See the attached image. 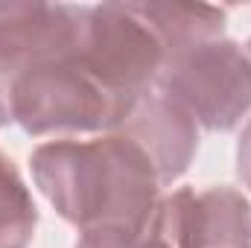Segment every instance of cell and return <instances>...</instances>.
Instances as JSON below:
<instances>
[{"instance_id": "12", "label": "cell", "mask_w": 251, "mask_h": 248, "mask_svg": "<svg viewBox=\"0 0 251 248\" xmlns=\"http://www.w3.org/2000/svg\"><path fill=\"white\" fill-rule=\"evenodd\" d=\"M246 53H249V56H251V38H249V50H246Z\"/></svg>"}, {"instance_id": "10", "label": "cell", "mask_w": 251, "mask_h": 248, "mask_svg": "<svg viewBox=\"0 0 251 248\" xmlns=\"http://www.w3.org/2000/svg\"><path fill=\"white\" fill-rule=\"evenodd\" d=\"M73 248H170V246L164 243V237L149 222V228H143V231H131V228L79 231V240H76Z\"/></svg>"}, {"instance_id": "7", "label": "cell", "mask_w": 251, "mask_h": 248, "mask_svg": "<svg viewBox=\"0 0 251 248\" xmlns=\"http://www.w3.org/2000/svg\"><path fill=\"white\" fill-rule=\"evenodd\" d=\"M85 6L67 3H0V56L32 62L70 56Z\"/></svg>"}, {"instance_id": "3", "label": "cell", "mask_w": 251, "mask_h": 248, "mask_svg": "<svg viewBox=\"0 0 251 248\" xmlns=\"http://www.w3.org/2000/svg\"><path fill=\"white\" fill-rule=\"evenodd\" d=\"M70 56L108 94L137 108V102L155 88L167 47L137 3H100L85 6L82 29Z\"/></svg>"}, {"instance_id": "8", "label": "cell", "mask_w": 251, "mask_h": 248, "mask_svg": "<svg viewBox=\"0 0 251 248\" xmlns=\"http://www.w3.org/2000/svg\"><path fill=\"white\" fill-rule=\"evenodd\" d=\"M143 18L152 24V29L161 35L167 53L222 38L225 35V12L204 3H137Z\"/></svg>"}, {"instance_id": "6", "label": "cell", "mask_w": 251, "mask_h": 248, "mask_svg": "<svg viewBox=\"0 0 251 248\" xmlns=\"http://www.w3.org/2000/svg\"><path fill=\"white\" fill-rule=\"evenodd\" d=\"M117 131L128 134L155 164L161 184H173L187 173L199 149V125L167 97L146 94Z\"/></svg>"}, {"instance_id": "11", "label": "cell", "mask_w": 251, "mask_h": 248, "mask_svg": "<svg viewBox=\"0 0 251 248\" xmlns=\"http://www.w3.org/2000/svg\"><path fill=\"white\" fill-rule=\"evenodd\" d=\"M237 173L243 178V184L251 190V120L240 134V143H237Z\"/></svg>"}, {"instance_id": "2", "label": "cell", "mask_w": 251, "mask_h": 248, "mask_svg": "<svg viewBox=\"0 0 251 248\" xmlns=\"http://www.w3.org/2000/svg\"><path fill=\"white\" fill-rule=\"evenodd\" d=\"M134 108L108 94L73 56L18 62L0 56V125L26 134L117 131Z\"/></svg>"}, {"instance_id": "5", "label": "cell", "mask_w": 251, "mask_h": 248, "mask_svg": "<svg viewBox=\"0 0 251 248\" xmlns=\"http://www.w3.org/2000/svg\"><path fill=\"white\" fill-rule=\"evenodd\" d=\"M152 225L170 248H251V204L234 187H181L158 201Z\"/></svg>"}, {"instance_id": "9", "label": "cell", "mask_w": 251, "mask_h": 248, "mask_svg": "<svg viewBox=\"0 0 251 248\" xmlns=\"http://www.w3.org/2000/svg\"><path fill=\"white\" fill-rule=\"evenodd\" d=\"M38 225V207L12 158L0 152V248H26Z\"/></svg>"}, {"instance_id": "1", "label": "cell", "mask_w": 251, "mask_h": 248, "mask_svg": "<svg viewBox=\"0 0 251 248\" xmlns=\"http://www.w3.org/2000/svg\"><path fill=\"white\" fill-rule=\"evenodd\" d=\"M32 178L59 216L79 231L149 228L158 210V170L123 131L97 140H50L29 155Z\"/></svg>"}, {"instance_id": "4", "label": "cell", "mask_w": 251, "mask_h": 248, "mask_svg": "<svg viewBox=\"0 0 251 248\" xmlns=\"http://www.w3.org/2000/svg\"><path fill=\"white\" fill-rule=\"evenodd\" d=\"M155 91L196 125L231 131L251 111V56L231 38H210L167 53Z\"/></svg>"}]
</instances>
